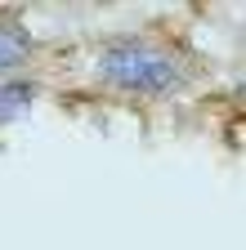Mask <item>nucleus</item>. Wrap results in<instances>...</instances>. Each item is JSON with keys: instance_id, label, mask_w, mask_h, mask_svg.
<instances>
[{"instance_id": "1", "label": "nucleus", "mask_w": 246, "mask_h": 250, "mask_svg": "<svg viewBox=\"0 0 246 250\" xmlns=\"http://www.w3.org/2000/svg\"><path fill=\"white\" fill-rule=\"evenodd\" d=\"M103 76L126 85V89H143V94H161L179 81L175 62L148 45H112L103 54Z\"/></svg>"}, {"instance_id": "3", "label": "nucleus", "mask_w": 246, "mask_h": 250, "mask_svg": "<svg viewBox=\"0 0 246 250\" xmlns=\"http://www.w3.org/2000/svg\"><path fill=\"white\" fill-rule=\"evenodd\" d=\"M27 49H32V36H27V31H18V27H0V72L14 67V62H22Z\"/></svg>"}, {"instance_id": "2", "label": "nucleus", "mask_w": 246, "mask_h": 250, "mask_svg": "<svg viewBox=\"0 0 246 250\" xmlns=\"http://www.w3.org/2000/svg\"><path fill=\"white\" fill-rule=\"evenodd\" d=\"M36 89L32 85H0V125H9L14 116H22L27 107H32Z\"/></svg>"}]
</instances>
